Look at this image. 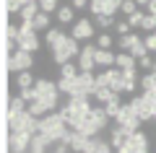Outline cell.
Masks as SVG:
<instances>
[{"label":"cell","instance_id":"6da1fadb","mask_svg":"<svg viewBox=\"0 0 156 153\" xmlns=\"http://www.w3.org/2000/svg\"><path fill=\"white\" fill-rule=\"evenodd\" d=\"M91 109H94V106L89 104V96H70L68 104L60 106V114H62V120L68 122V127H76V122L81 120V117H86Z\"/></svg>","mask_w":156,"mask_h":153},{"label":"cell","instance_id":"7a4b0ae2","mask_svg":"<svg viewBox=\"0 0 156 153\" xmlns=\"http://www.w3.org/2000/svg\"><path fill=\"white\" fill-rule=\"evenodd\" d=\"M70 130L68 127V122L62 120V114L60 112H50V114H44V117H39V132H44V135H50L52 140H62V135Z\"/></svg>","mask_w":156,"mask_h":153},{"label":"cell","instance_id":"3957f363","mask_svg":"<svg viewBox=\"0 0 156 153\" xmlns=\"http://www.w3.org/2000/svg\"><path fill=\"white\" fill-rule=\"evenodd\" d=\"M81 49H83V47H78V39L65 37L55 49H52V57H55L57 65H65V62H70L76 55H81Z\"/></svg>","mask_w":156,"mask_h":153},{"label":"cell","instance_id":"277c9868","mask_svg":"<svg viewBox=\"0 0 156 153\" xmlns=\"http://www.w3.org/2000/svg\"><path fill=\"white\" fill-rule=\"evenodd\" d=\"M8 120H11V132H18V130L39 132V117H34L29 109L21 114H8Z\"/></svg>","mask_w":156,"mask_h":153},{"label":"cell","instance_id":"5b68a950","mask_svg":"<svg viewBox=\"0 0 156 153\" xmlns=\"http://www.w3.org/2000/svg\"><path fill=\"white\" fill-rule=\"evenodd\" d=\"M128 104L133 106L135 112H138V117H140L143 122L154 120V104H156V99L151 96V93H143V96H135V99H130Z\"/></svg>","mask_w":156,"mask_h":153},{"label":"cell","instance_id":"8992f818","mask_svg":"<svg viewBox=\"0 0 156 153\" xmlns=\"http://www.w3.org/2000/svg\"><path fill=\"white\" fill-rule=\"evenodd\" d=\"M140 117H138V112L133 109L130 104H122V109H120V114L115 117V125H120V127H128L130 132H135L138 130V125H140Z\"/></svg>","mask_w":156,"mask_h":153},{"label":"cell","instance_id":"52a82bcc","mask_svg":"<svg viewBox=\"0 0 156 153\" xmlns=\"http://www.w3.org/2000/svg\"><path fill=\"white\" fill-rule=\"evenodd\" d=\"M96 49L99 47H94V44H86L83 49H81V55H78V70L81 73H91L96 68Z\"/></svg>","mask_w":156,"mask_h":153},{"label":"cell","instance_id":"ba28073f","mask_svg":"<svg viewBox=\"0 0 156 153\" xmlns=\"http://www.w3.org/2000/svg\"><path fill=\"white\" fill-rule=\"evenodd\" d=\"M31 137H34V132H29V130L11 132V151H13V153H26V151H31Z\"/></svg>","mask_w":156,"mask_h":153},{"label":"cell","instance_id":"9c48e42d","mask_svg":"<svg viewBox=\"0 0 156 153\" xmlns=\"http://www.w3.org/2000/svg\"><path fill=\"white\" fill-rule=\"evenodd\" d=\"M31 65H34V57H31V52H26V49H16L13 57H11V62H8V68H11L13 73L29 70Z\"/></svg>","mask_w":156,"mask_h":153},{"label":"cell","instance_id":"30bf717a","mask_svg":"<svg viewBox=\"0 0 156 153\" xmlns=\"http://www.w3.org/2000/svg\"><path fill=\"white\" fill-rule=\"evenodd\" d=\"M73 130H76V132H81V135H89V137H94L96 132H99V130H104V127H101L99 122H96L94 117H91V112H89L86 117H81V120L76 122V127H73Z\"/></svg>","mask_w":156,"mask_h":153},{"label":"cell","instance_id":"8fae6325","mask_svg":"<svg viewBox=\"0 0 156 153\" xmlns=\"http://www.w3.org/2000/svg\"><path fill=\"white\" fill-rule=\"evenodd\" d=\"M18 49H26V52H37L39 49V39H37V31H26V29L18 26V39H16Z\"/></svg>","mask_w":156,"mask_h":153},{"label":"cell","instance_id":"7c38bea8","mask_svg":"<svg viewBox=\"0 0 156 153\" xmlns=\"http://www.w3.org/2000/svg\"><path fill=\"white\" fill-rule=\"evenodd\" d=\"M70 37L78 39V42H86V39H91V37H94V23H91L89 18H78V21L73 23Z\"/></svg>","mask_w":156,"mask_h":153},{"label":"cell","instance_id":"4fadbf2b","mask_svg":"<svg viewBox=\"0 0 156 153\" xmlns=\"http://www.w3.org/2000/svg\"><path fill=\"white\" fill-rule=\"evenodd\" d=\"M78 86H81V93H83V96H94L96 88H99V83H96L94 73H81V75H78Z\"/></svg>","mask_w":156,"mask_h":153},{"label":"cell","instance_id":"5bb4252c","mask_svg":"<svg viewBox=\"0 0 156 153\" xmlns=\"http://www.w3.org/2000/svg\"><path fill=\"white\" fill-rule=\"evenodd\" d=\"M128 145L133 148L135 153H148V137H146V132H140V130L130 132V137H128Z\"/></svg>","mask_w":156,"mask_h":153},{"label":"cell","instance_id":"9a60e30c","mask_svg":"<svg viewBox=\"0 0 156 153\" xmlns=\"http://www.w3.org/2000/svg\"><path fill=\"white\" fill-rule=\"evenodd\" d=\"M50 145H55V140H52L50 135H44V132H34V137H31V153H44Z\"/></svg>","mask_w":156,"mask_h":153},{"label":"cell","instance_id":"2e32d148","mask_svg":"<svg viewBox=\"0 0 156 153\" xmlns=\"http://www.w3.org/2000/svg\"><path fill=\"white\" fill-rule=\"evenodd\" d=\"M128 137H130V130L128 127H120V125H115V130H112V137H109V143H112V148H122L125 143H128Z\"/></svg>","mask_w":156,"mask_h":153},{"label":"cell","instance_id":"e0dca14e","mask_svg":"<svg viewBox=\"0 0 156 153\" xmlns=\"http://www.w3.org/2000/svg\"><path fill=\"white\" fill-rule=\"evenodd\" d=\"M57 88H60V93H68V96H83V93H81V86H78V78L76 81L60 78V81H57Z\"/></svg>","mask_w":156,"mask_h":153},{"label":"cell","instance_id":"ac0fdd59","mask_svg":"<svg viewBox=\"0 0 156 153\" xmlns=\"http://www.w3.org/2000/svg\"><path fill=\"white\" fill-rule=\"evenodd\" d=\"M57 21H60L62 26L76 23V8H73V5H60V8H57Z\"/></svg>","mask_w":156,"mask_h":153},{"label":"cell","instance_id":"d6986e66","mask_svg":"<svg viewBox=\"0 0 156 153\" xmlns=\"http://www.w3.org/2000/svg\"><path fill=\"white\" fill-rule=\"evenodd\" d=\"M115 60H117V55H112L109 49H96V65H99V68L115 65Z\"/></svg>","mask_w":156,"mask_h":153},{"label":"cell","instance_id":"ffe728a7","mask_svg":"<svg viewBox=\"0 0 156 153\" xmlns=\"http://www.w3.org/2000/svg\"><path fill=\"white\" fill-rule=\"evenodd\" d=\"M94 96H96V101H99V104H107V101H112V99L120 96V93H117L115 88H109V86H99Z\"/></svg>","mask_w":156,"mask_h":153},{"label":"cell","instance_id":"44dd1931","mask_svg":"<svg viewBox=\"0 0 156 153\" xmlns=\"http://www.w3.org/2000/svg\"><path fill=\"white\" fill-rule=\"evenodd\" d=\"M115 65L120 68V70H128V68H135V57L130 55V52H120L115 60Z\"/></svg>","mask_w":156,"mask_h":153},{"label":"cell","instance_id":"7402d4cb","mask_svg":"<svg viewBox=\"0 0 156 153\" xmlns=\"http://www.w3.org/2000/svg\"><path fill=\"white\" fill-rule=\"evenodd\" d=\"M65 37H68V34L60 31V29H47V44H50V49H55Z\"/></svg>","mask_w":156,"mask_h":153},{"label":"cell","instance_id":"603a6c76","mask_svg":"<svg viewBox=\"0 0 156 153\" xmlns=\"http://www.w3.org/2000/svg\"><path fill=\"white\" fill-rule=\"evenodd\" d=\"M42 11L39 8V3H26V5L21 8V21H34V16Z\"/></svg>","mask_w":156,"mask_h":153},{"label":"cell","instance_id":"cb8c5ba5","mask_svg":"<svg viewBox=\"0 0 156 153\" xmlns=\"http://www.w3.org/2000/svg\"><path fill=\"white\" fill-rule=\"evenodd\" d=\"M34 29H37V31H47V29H50V13L39 11L37 16H34Z\"/></svg>","mask_w":156,"mask_h":153},{"label":"cell","instance_id":"d4e9b609","mask_svg":"<svg viewBox=\"0 0 156 153\" xmlns=\"http://www.w3.org/2000/svg\"><path fill=\"white\" fill-rule=\"evenodd\" d=\"M78 75H81L78 65H73V62H65V65H60V78H70V81H76Z\"/></svg>","mask_w":156,"mask_h":153},{"label":"cell","instance_id":"484cf974","mask_svg":"<svg viewBox=\"0 0 156 153\" xmlns=\"http://www.w3.org/2000/svg\"><path fill=\"white\" fill-rule=\"evenodd\" d=\"M130 55L135 57V60H138V57H143V55H148V47H146V39H135L133 42V47H130Z\"/></svg>","mask_w":156,"mask_h":153},{"label":"cell","instance_id":"4316f807","mask_svg":"<svg viewBox=\"0 0 156 153\" xmlns=\"http://www.w3.org/2000/svg\"><path fill=\"white\" fill-rule=\"evenodd\" d=\"M140 88H143V93H148V91H154V86H156V73L154 70H148L143 78H140V83H138Z\"/></svg>","mask_w":156,"mask_h":153},{"label":"cell","instance_id":"83f0119b","mask_svg":"<svg viewBox=\"0 0 156 153\" xmlns=\"http://www.w3.org/2000/svg\"><path fill=\"white\" fill-rule=\"evenodd\" d=\"M104 109H107V114H109V120H115V117L120 114V109H122V101H120V96H115L112 101H107Z\"/></svg>","mask_w":156,"mask_h":153},{"label":"cell","instance_id":"f1b7e54d","mask_svg":"<svg viewBox=\"0 0 156 153\" xmlns=\"http://www.w3.org/2000/svg\"><path fill=\"white\" fill-rule=\"evenodd\" d=\"M34 83H37V81L31 78V73H29V70H21L16 75V86L18 88H29V86H34Z\"/></svg>","mask_w":156,"mask_h":153},{"label":"cell","instance_id":"f546056e","mask_svg":"<svg viewBox=\"0 0 156 153\" xmlns=\"http://www.w3.org/2000/svg\"><path fill=\"white\" fill-rule=\"evenodd\" d=\"M107 5H109V0H89V8H91V13H96V16L107 13Z\"/></svg>","mask_w":156,"mask_h":153},{"label":"cell","instance_id":"4dcf8cb0","mask_svg":"<svg viewBox=\"0 0 156 153\" xmlns=\"http://www.w3.org/2000/svg\"><path fill=\"white\" fill-rule=\"evenodd\" d=\"M37 3L44 13H57V8H60V0H37Z\"/></svg>","mask_w":156,"mask_h":153},{"label":"cell","instance_id":"1f68e13d","mask_svg":"<svg viewBox=\"0 0 156 153\" xmlns=\"http://www.w3.org/2000/svg\"><path fill=\"white\" fill-rule=\"evenodd\" d=\"M138 39V34H125V37H120V42H117V47L125 49V52H130V47H133V42Z\"/></svg>","mask_w":156,"mask_h":153},{"label":"cell","instance_id":"d6a6232c","mask_svg":"<svg viewBox=\"0 0 156 153\" xmlns=\"http://www.w3.org/2000/svg\"><path fill=\"white\" fill-rule=\"evenodd\" d=\"M143 18H146V13L135 11L133 16H128V23H130V26H133V29H140V26H143Z\"/></svg>","mask_w":156,"mask_h":153},{"label":"cell","instance_id":"836d02e7","mask_svg":"<svg viewBox=\"0 0 156 153\" xmlns=\"http://www.w3.org/2000/svg\"><path fill=\"white\" fill-rule=\"evenodd\" d=\"M138 8H140V5L135 3V0H122V8H120V11H122L125 16H133V13L138 11Z\"/></svg>","mask_w":156,"mask_h":153},{"label":"cell","instance_id":"e575fe53","mask_svg":"<svg viewBox=\"0 0 156 153\" xmlns=\"http://www.w3.org/2000/svg\"><path fill=\"white\" fill-rule=\"evenodd\" d=\"M112 23H115V16H107V13L96 16V26H99V29H109Z\"/></svg>","mask_w":156,"mask_h":153},{"label":"cell","instance_id":"d590c367","mask_svg":"<svg viewBox=\"0 0 156 153\" xmlns=\"http://www.w3.org/2000/svg\"><path fill=\"white\" fill-rule=\"evenodd\" d=\"M122 78L128 83H140V78H138V68H128V70H122Z\"/></svg>","mask_w":156,"mask_h":153},{"label":"cell","instance_id":"8d00e7d4","mask_svg":"<svg viewBox=\"0 0 156 153\" xmlns=\"http://www.w3.org/2000/svg\"><path fill=\"white\" fill-rule=\"evenodd\" d=\"M140 29H146V31H156V16H154V13H146L143 26H140Z\"/></svg>","mask_w":156,"mask_h":153},{"label":"cell","instance_id":"74e56055","mask_svg":"<svg viewBox=\"0 0 156 153\" xmlns=\"http://www.w3.org/2000/svg\"><path fill=\"white\" fill-rule=\"evenodd\" d=\"M23 5H26L23 0H8V3H5V8H8L11 13H21V8H23Z\"/></svg>","mask_w":156,"mask_h":153},{"label":"cell","instance_id":"f35d334b","mask_svg":"<svg viewBox=\"0 0 156 153\" xmlns=\"http://www.w3.org/2000/svg\"><path fill=\"white\" fill-rule=\"evenodd\" d=\"M96 44H99V49H109L112 47V37H109V34H99Z\"/></svg>","mask_w":156,"mask_h":153},{"label":"cell","instance_id":"ab89813d","mask_svg":"<svg viewBox=\"0 0 156 153\" xmlns=\"http://www.w3.org/2000/svg\"><path fill=\"white\" fill-rule=\"evenodd\" d=\"M138 68H143V70H154V60H151L148 55L138 57Z\"/></svg>","mask_w":156,"mask_h":153},{"label":"cell","instance_id":"60d3db41","mask_svg":"<svg viewBox=\"0 0 156 153\" xmlns=\"http://www.w3.org/2000/svg\"><path fill=\"white\" fill-rule=\"evenodd\" d=\"M130 29H133V26H130L128 21H117V34H120V37H125V34H130Z\"/></svg>","mask_w":156,"mask_h":153},{"label":"cell","instance_id":"b9f144b4","mask_svg":"<svg viewBox=\"0 0 156 153\" xmlns=\"http://www.w3.org/2000/svg\"><path fill=\"white\" fill-rule=\"evenodd\" d=\"M21 96L26 99V101H34V99H37V91H34V86H29V88H21Z\"/></svg>","mask_w":156,"mask_h":153},{"label":"cell","instance_id":"7bdbcfd3","mask_svg":"<svg viewBox=\"0 0 156 153\" xmlns=\"http://www.w3.org/2000/svg\"><path fill=\"white\" fill-rule=\"evenodd\" d=\"M52 153H70V145H68V143H60V140H57L55 145H52Z\"/></svg>","mask_w":156,"mask_h":153},{"label":"cell","instance_id":"ee69618b","mask_svg":"<svg viewBox=\"0 0 156 153\" xmlns=\"http://www.w3.org/2000/svg\"><path fill=\"white\" fill-rule=\"evenodd\" d=\"M146 47H148V52H156V31H151L146 37Z\"/></svg>","mask_w":156,"mask_h":153},{"label":"cell","instance_id":"f6af8a7d","mask_svg":"<svg viewBox=\"0 0 156 153\" xmlns=\"http://www.w3.org/2000/svg\"><path fill=\"white\" fill-rule=\"evenodd\" d=\"M96 153H112V143L99 140V145H96Z\"/></svg>","mask_w":156,"mask_h":153},{"label":"cell","instance_id":"bcb514c9","mask_svg":"<svg viewBox=\"0 0 156 153\" xmlns=\"http://www.w3.org/2000/svg\"><path fill=\"white\" fill-rule=\"evenodd\" d=\"M70 5L78 11V8H86V5H89V0H70Z\"/></svg>","mask_w":156,"mask_h":153},{"label":"cell","instance_id":"7dc6e473","mask_svg":"<svg viewBox=\"0 0 156 153\" xmlns=\"http://www.w3.org/2000/svg\"><path fill=\"white\" fill-rule=\"evenodd\" d=\"M117 153H135V151H133V148H130V145H128V143H125V145H122V148H117Z\"/></svg>","mask_w":156,"mask_h":153},{"label":"cell","instance_id":"c3c4849f","mask_svg":"<svg viewBox=\"0 0 156 153\" xmlns=\"http://www.w3.org/2000/svg\"><path fill=\"white\" fill-rule=\"evenodd\" d=\"M148 13H154V16H156V0H151V3H148Z\"/></svg>","mask_w":156,"mask_h":153},{"label":"cell","instance_id":"681fc988","mask_svg":"<svg viewBox=\"0 0 156 153\" xmlns=\"http://www.w3.org/2000/svg\"><path fill=\"white\" fill-rule=\"evenodd\" d=\"M135 3H138V5H148L151 0H135Z\"/></svg>","mask_w":156,"mask_h":153},{"label":"cell","instance_id":"f907efd6","mask_svg":"<svg viewBox=\"0 0 156 153\" xmlns=\"http://www.w3.org/2000/svg\"><path fill=\"white\" fill-rule=\"evenodd\" d=\"M154 122H156V104H154Z\"/></svg>","mask_w":156,"mask_h":153},{"label":"cell","instance_id":"816d5d0a","mask_svg":"<svg viewBox=\"0 0 156 153\" xmlns=\"http://www.w3.org/2000/svg\"><path fill=\"white\" fill-rule=\"evenodd\" d=\"M23 3H37V0H23Z\"/></svg>","mask_w":156,"mask_h":153},{"label":"cell","instance_id":"f5cc1de1","mask_svg":"<svg viewBox=\"0 0 156 153\" xmlns=\"http://www.w3.org/2000/svg\"><path fill=\"white\" fill-rule=\"evenodd\" d=\"M154 73H156V62H154Z\"/></svg>","mask_w":156,"mask_h":153},{"label":"cell","instance_id":"db71d44e","mask_svg":"<svg viewBox=\"0 0 156 153\" xmlns=\"http://www.w3.org/2000/svg\"><path fill=\"white\" fill-rule=\"evenodd\" d=\"M83 153H86V151H83Z\"/></svg>","mask_w":156,"mask_h":153}]
</instances>
